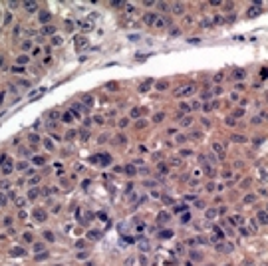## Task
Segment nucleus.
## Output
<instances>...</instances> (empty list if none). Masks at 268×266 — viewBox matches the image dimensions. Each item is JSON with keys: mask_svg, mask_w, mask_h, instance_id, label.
<instances>
[{"mask_svg": "<svg viewBox=\"0 0 268 266\" xmlns=\"http://www.w3.org/2000/svg\"><path fill=\"white\" fill-rule=\"evenodd\" d=\"M193 93H195V86H187L181 91H177V95H193Z\"/></svg>", "mask_w": 268, "mask_h": 266, "instance_id": "f257e3e1", "label": "nucleus"}, {"mask_svg": "<svg viewBox=\"0 0 268 266\" xmlns=\"http://www.w3.org/2000/svg\"><path fill=\"white\" fill-rule=\"evenodd\" d=\"M213 151L219 155V157H224V147L220 143H213Z\"/></svg>", "mask_w": 268, "mask_h": 266, "instance_id": "f03ea898", "label": "nucleus"}, {"mask_svg": "<svg viewBox=\"0 0 268 266\" xmlns=\"http://www.w3.org/2000/svg\"><path fill=\"white\" fill-rule=\"evenodd\" d=\"M153 86V80H147V81H143L141 86H139V91L141 93H145V91H149V87Z\"/></svg>", "mask_w": 268, "mask_h": 266, "instance_id": "7ed1b4c3", "label": "nucleus"}, {"mask_svg": "<svg viewBox=\"0 0 268 266\" xmlns=\"http://www.w3.org/2000/svg\"><path fill=\"white\" fill-rule=\"evenodd\" d=\"M155 18H157V14H145V24H149V26H153L155 24Z\"/></svg>", "mask_w": 268, "mask_h": 266, "instance_id": "20e7f679", "label": "nucleus"}, {"mask_svg": "<svg viewBox=\"0 0 268 266\" xmlns=\"http://www.w3.org/2000/svg\"><path fill=\"white\" fill-rule=\"evenodd\" d=\"M99 236H101L99 230H89V232H87V238L89 240H99Z\"/></svg>", "mask_w": 268, "mask_h": 266, "instance_id": "39448f33", "label": "nucleus"}, {"mask_svg": "<svg viewBox=\"0 0 268 266\" xmlns=\"http://www.w3.org/2000/svg\"><path fill=\"white\" fill-rule=\"evenodd\" d=\"M155 26H157V28H165V26H167V20L157 16V18H155Z\"/></svg>", "mask_w": 268, "mask_h": 266, "instance_id": "423d86ee", "label": "nucleus"}, {"mask_svg": "<svg viewBox=\"0 0 268 266\" xmlns=\"http://www.w3.org/2000/svg\"><path fill=\"white\" fill-rule=\"evenodd\" d=\"M34 217L38 218V221H46V212H44V211H40V208H38V211H34Z\"/></svg>", "mask_w": 268, "mask_h": 266, "instance_id": "0eeeda50", "label": "nucleus"}, {"mask_svg": "<svg viewBox=\"0 0 268 266\" xmlns=\"http://www.w3.org/2000/svg\"><path fill=\"white\" fill-rule=\"evenodd\" d=\"M258 222H260V225H266V211L258 212Z\"/></svg>", "mask_w": 268, "mask_h": 266, "instance_id": "6e6552de", "label": "nucleus"}, {"mask_svg": "<svg viewBox=\"0 0 268 266\" xmlns=\"http://www.w3.org/2000/svg\"><path fill=\"white\" fill-rule=\"evenodd\" d=\"M24 8L30 10V12H34V10L38 8V4H36V2H26V4H24Z\"/></svg>", "mask_w": 268, "mask_h": 266, "instance_id": "1a4fd4ad", "label": "nucleus"}, {"mask_svg": "<svg viewBox=\"0 0 268 266\" xmlns=\"http://www.w3.org/2000/svg\"><path fill=\"white\" fill-rule=\"evenodd\" d=\"M230 225L240 226V225H242V217H230Z\"/></svg>", "mask_w": 268, "mask_h": 266, "instance_id": "9d476101", "label": "nucleus"}, {"mask_svg": "<svg viewBox=\"0 0 268 266\" xmlns=\"http://www.w3.org/2000/svg\"><path fill=\"white\" fill-rule=\"evenodd\" d=\"M173 10H175V14H183L185 6H183V4H173Z\"/></svg>", "mask_w": 268, "mask_h": 266, "instance_id": "9b49d317", "label": "nucleus"}, {"mask_svg": "<svg viewBox=\"0 0 268 266\" xmlns=\"http://www.w3.org/2000/svg\"><path fill=\"white\" fill-rule=\"evenodd\" d=\"M213 240H214V242H220V240H223V232H220V230H214Z\"/></svg>", "mask_w": 268, "mask_h": 266, "instance_id": "f8f14e48", "label": "nucleus"}, {"mask_svg": "<svg viewBox=\"0 0 268 266\" xmlns=\"http://www.w3.org/2000/svg\"><path fill=\"white\" fill-rule=\"evenodd\" d=\"M167 87H169V84H167V81H159V84H157V90H159V91L167 90Z\"/></svg>", "mask_w": 268, "mask_h": 266, "instance_id": "ddd939ff", "label": "nucleus"}, {"mask_svg": "<svg viewBox=\"0 0 268 266\" xmlns=\"http://www.w3.org/2000/svg\"><path fill=\"white\" fill-rule=\"evenodd\" d=\"M217 217V208H209L207 211V218H214Z\"/></svg>", "mask_w": 268, "mask_h": 266, "instance_id": "4468645a", "label": "nucleus"}, {"mask_svg": "<svg viewBox=\"0 0 268 266\" xmlns=\"http://www.w3.org/2000/svg\"><path fill=\"white\" fill-rule=\"evenodd\" d=\"M2 173H4V175H8V173H12V163H8V165H4V167H2Z\"/></svg>", "mask_w": 268, "mask_h": 266, "instance_id": "2eb2a0df", "label": "nucleus"}, {"mask_svg": "<svg viewBox=\"0 0 268 266\" xmlns=\"http://www.w3.org/2000/svg\"><path fill=\"white\" fill-rule=\"evenodd\" d=\"M179 107H181V113H189V111H191V105H187V103H181Z\"/></svg>", "mask_w": 268, "mask_h": 266, "instance_id": "dca6fc26", "label": "nucleus"}, {"mask_svg": "<svg viewBox=\"0 0 268 266\" xmlns=\"http://www.w3.org/2000/svg\"><path fill=\"white\" fill-rule=\"evenodd\" d=\"M232 77H234V80H242V77H244V72H242V70H236Z\"/></svg>", "mask_w": 268, "mask_h": 266, "instance_id": "f3484780", "label": "nucleus"}, {"mask_svg": "<svg viewBox=\"0 0 268 266\" xmlns=\"http://www.w3.org/2000/svg\"><path fill=\"white\" fill-rule=\"evenodd\" d=\"M173 236V230H163L161 232V238H171Z\"/></svg>", "mask_w": 268, "mask_h": 266, "instance_id": "a211bd4d", "label": "nucleus"}, {"mask_svg": "<svg viewBox=\"0 0 268 266\" xmlns=\"http://www.w3.org/2000/svg\"><path fill=\"white\" fill-rule=\"evenodd\" d=\"M76 42H78V48H84V46H85V38H81V36H78Z\"/></svg>", "mask_w": 268, "mask_h": 266, "instance_id": "6ab92c4d", "label": "nucleus"}, {"mask_svg": "<svg viewBox=\"0 0 268 266\" xmlns=\"http://www.w3.org/2000/svg\"><path fill=\"white\" fill-rule=\"evenodd\" d=\"M191 123H193V119H191V117H185V119H181V125H183V127H189Z\"/></svg>", "mask_w": 268, "mask_h": 266, "instance_id": "aec40b11", "label": "nucleus"}, {"mask_svg": "<svg viewBox=\"0 0 268 266\" xmlns=\"http://www.w3.org/2000/svg\"><path fill=\"white\" fill-rule=\"evenodd\" d=\"M248 12H250V16H258V14H260V8H258V6H254V8H250Z\"/></svg>", "mask_w": 268, "mask_h": 266, "instance_id": "412c9836", "label": "nucleus"}, {"mask_svg": "<svg viewBox=\"0 0 268 266\" xmlns=\"http://www.w3.org/2000/svg\"><path fill=\"white\" fill-rule=\"evenodd\" d=\"M167 218H169L167 212H159V222H167Z\"/></svg>", "mask_w": 268, "mask_h": 266, "instance_id": "4be33fe9", "label": "nucleus"}, {"mask_svg": "<svg viewBox=\"0 0 268 266\" xmlns=\"http://www.w3.org/2000/svg\"><path fill=\"white\" fill-rule=\"evenodd\" d=\"M163 117H165V113H157L155 117H153V121H155V123H159V121H163Z\"/></svg>", "mask_w": 268, "mask_h": 266, "instance_id": "5701e85b", "label": "nucleus"}, {"mask_svg": "<svg viewBox=\"0 0 268 266\" xmlns=\"http://www.w3.org/2000/svg\"><path fill=\"white\" fill-rule=\"evenodd\" d=\"M125 171H127V175H135V167H133V165H127Z\"/></svg>", "mask_w": 268, "mask_h": 266, "instance_id": "b1692460", "label": "nucleus"}, {"mask_svg": "<svg viewBox=\"0 0 268 266\" xmlns=\"http://www.w3.org/2000/svg\"><path fill=\"white\" fill-rule=\"evenodd\" d=\"M189 221H191V215H189V212H185L183 217H181V222L185 225V222H189Z\"/></svg>", "mask_w": 268, "mask_h": 266, "instance_id": "393cba45", "label": "nucleus"}, {"mask_svg": "<svg viewBox=\"0 0 268 266\" xmlns=\"http://www.w3.org/2000/svg\"><path fill=\"white\" fill-rule=\"evenodd\" d=\"M246 137H242V135H232V141H236V143H242Z\"/></svg>", "mask_w": 268, "mask_h": 266, "instance_id": "a878e982", "label": "nucleus"}, {"mask_svg": "<svg viewBox=\"0 0 268 266\" xmlns=\"http://www.w3.org/2000/svg\"><path fill=\"white\" fill-rule=\"evenodd\" d=\"M244 203H254V195H246V197H244Z\"/></svg>", "mask_w": 268, "mask_h": 266, "instance_id": "bb28decb", "label": "nucleus"}, {"mask_svg": "<svg viewBox=\"0 0 268 266\" xmlns=\"http://www.w3.org/2000/svg\"><path fill=\"white\" fill-rule=\"evenodd\" d=\"M157 169H159V173H167V165H165V163H159V167H157Z\"/></svg>", "mask_w": 268, "mask_h": 266, "instance_id": "cd10ccee", "label": "nucleus"}, {"mask_svg": "<svg viewBox=\"0 0 268 266\" xmlns=\"http://www.w3.org/2000/svg\"><path fill=\"white\" fill-rule=\"evenodd\" d=\"M44 236H46V240H50V242L54 240V234L50 232V230H46V232H44Z\"/></svg>", "mask_w": 268, "mask_h": 266, "instance_id": "c85d7f7f", "label": "nucleus"}, {"mask_svg": "<svg viewBox=\"0 0 268 266\" xmlns=\"http://www.w3.org/2000/svg\"><path fill=\"white\" fill-rule=\"evenodd\" d=\"M28 56H20V58H18V64H28Z\"/></svg>", "mask_w": 268, "mask_h": 266, "instance_id": "c756f323", "label": "nucleus"}, {"mask_svg": "<svg viewBox=\"0 0 268 266\" xmlns=\"http://www.w3.org/2000/svg\"><path fill=\"white\" fill-rule=\"evenodd\" d=\"M28 197H30V199H36V197H38V189H32L30 193H28Z\"/></svg>", "mask_w": 268, "mask_h": 266, "instance_id": "7c9ffc66", "label": "nucleus"}, {"mask_svg": "<svg viewBox=\"0 0 268 266\" xmlns=\"http://www.w3.org/2000/svg\"><path fill=\"white\" fill-rule=\"evenodd\" d=\"M139 246H141L143 250H147V248H149V244H147V240H139Z\"/></svg>", "mask_w": 268, "mask_h": 266, "instance_id": "2f4dec72", "label": "nucleus"}, {"mask_svg": "<svg viewBox=\"0 0 268 266\" xmlns=\"http://www.w3.org/2000/svg\"><path fill=\"white\" fill-rule=\"evenodd\" d=\"M179 155H181V157H189V155H191V151H189V149H183Z\"/></svg>", "mask_w": 268, "mask_h": 266, "instance_id": "473e14b6", "label": "nucleus"}, {"mask_svg": "<svg viewBox=\"0 0 268 266\" xmlns=\"http://www.w3.org/2000/svg\"><path fill=\"white\" fill-rule=\"evenodd\" d=\"M44 34H54V28L52 26H46L44 28Z\"/></svg>", "mask_w": 268, "mask_h": 266, "instance_id": "72a5a7b5", "label": "nucleus"}, {"mask_svg": "<svg viewBox=\"0 0 268 266\" xmlns=\"http://www.w3.org/2000/svg\"><path fill=\"white\" fill-rule=\"evenodd\" d=\"M131 115H133V117H139V115H141V109H133V111H131Z\"/></svg>", "mask_w": 268, "mask_h": 266, "instance_id": "f704fd0d", "label": "nucleus"}, {"mask_svg": "<svg viewBox=\"0 0 268 266\" xmlns=\"http://www.w3.org/2000/svg\"><path fill=\"white\" fill-rule=\"evenodd\" d=\"M50 117H52V119H58L60 113H58V111H50Z\"/></svg>", "mask_w": 268, "mask_h": 266, "instance_id": "c9c22d12", "label": "nucleus"}, {"mask_svg": "<svg viewBox=\"0 0 268 266\" xmlns=\"http://www.w3.org/2000/svg\"><path fill=\"white\" fill-rule=\"evenodd\" d=\"M52 42H54V46H58V44H62V38H60V36H56Z\"/></svg>", "mask_w": 268, "mask_h": 266, "instance_id": "e433bc0d", "label": "nucleus"}, {"mask_svg": "<svg viewBox=\"0 0 268 266\" xmlns=\"http://www.w3.org/2000/svg\"><path fill=\"white\" fill-rule=\"evenodd\" d=\"M91 101H94V99L89 97V95H85V97H84V103H87V105H91Z\"/></svg>", "mask_w": 268, "mask_h": 266, "instance_id": "4c0bfd02", "label": "nucleus"}, {"mask_svg": "<svg viewBox=\"0 0 268 266\" xmlns=\"http://www.w3.org/2000/svg\"><path fill=\"white\" fill-rule=\"evenodd\" d=\"M266 74H268V72H266V68L260 70V77H262V80H266Z\"/></svg>", "mask_w": 268, "mask_h": 266, "instance_id": "58836bf2", "label": "nucleus"}, {"mask_svg": "<svg viewBox=\"0 0 268 266\" xmlns=\"http://www.w3.org/2000/svg\"><path fill=\"white\" fill-rule=\"evenodd\" d=\"M127 123H129V119H127V117H123V119H121V121H119V125H121V127H125V125H127Z\"/></svg>", "mask_w": 268, "mask_h": 266, "instance_id": "ea45409f", "label": "nucleus"}, {"mask_svg": "<svg viewBox=\"0 0 268 266\" xmlns=\"http://www.w3.org/2000/svg\"><path fill=\"white\" fill-rule=\"evenodd\" d=\"M94 121H95V123H103V117H101V115H95Z\"/></svg>", "mask_w": 268, "mask_h": 266, "instance_id": "a19ab883", "label": "nucleus"}, {"mask_svg": "<svg viewBox=\"0 0 268 266\" xmlns=\"http://www.w3.org/2000/svg\"><path fill=\"white\" fill-rule=\"evenodd\" d=\"M139 262H141L143 266H147V258H145V256H139Z\"/></svg>", "mask_w": 268, "mask_h": 266, "instance_id": "79ce46f5", "label": "nucleus"}, {"mask_svg": "<svg viewBox=\"0 0 268 266\" xmlns=\"http://www.w3.org/2000/svg\"><path fill=\"white\" fill-rule=\"evenodd\" d=\"M30 46H32V42H24L22 48H24V50H30Z\"/></svg>", "mask_w": 268, "mask_h": 266, "instance_id": "37998d69", "label": "nucleus"}, {"mask_svg": "<svg viewBox=\"0 0 268 266\" xmlns=\"http://www.w3.org/2000/svg\"><path fill=\"white\" fill-rule=\"evenodd\" d=\"M76 246H78V248H84V246H85V242H84V240H78Z\"/></svg>", "mask_w": 268, "mask_h": 266, "instance_id": "c03bdc74", "label": "nucleus"}, {"mask_svg": "<svg viewBox=\"0 0 268 266\" xmlns=\"http://www.w3.org/2000/svg\"><path fill=\"white\" fill-rule=\"evenodd\" d=\"M87 137H89V133L84 129V131H81V139H87Z\"/></svg>", "mask_w": 268, "mask_h": 266, "instance_id": "a18cd8bd", "label": "nucleus"}, {"mask_svg": "<svg viewBox=\"0 0 268 266\" xmlns=\"http://www.w3.org/2000/svg\"><path fill=\"white\" fill-rule=\"evenodd\" d=\"M0 205H4V195H0Z\"/></svg>", "mask_w": 268, "mask_h": 266, "instance_id": "49530a36", "label": "nucleus"}, {"mask_svg": "<svg viewBox=\"0 0 268 266\" xmlns=\"http://www.w3.org/2000/svg\"><path fill=\"white\" fill-rule=\"evenodd\" d=\"M209 266H213V264H209Z\"/></svg>", "mask_w": 268, "mask_h": 266, "instance_id": "de8ad7c7", "label": "nucleus"}]
</instances>
